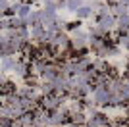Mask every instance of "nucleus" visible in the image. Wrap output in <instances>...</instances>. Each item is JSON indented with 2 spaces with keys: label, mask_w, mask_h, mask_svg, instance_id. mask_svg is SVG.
Here are the masks:
<instances>
[{
  "label": "nucleus",
  "mask_w": 129,
  "mask_h": 127,
  "mask_svg": "<svg viewBox=\"0 0 129 127\" xmlns=\"http://www.w3.org/2000/svg\"><path fill=\"white\" fill-rule=\"evenodd\" d=\"M91 96H92V100H94L96 106H110L112 92L106 89V85H102V87H94V90H92Z\"/></svg>",
  "instance_id": "f257e3e1"
},
{
  "label": "nucleus",
  "mask_w": 129,
  "mask_h": 127,
  "mask_svg": "<svg viewBox=\"0 0 129 127\" xmlns=\"http://www.w3.org/2000/svg\"><path fill=\"white\" fill-rule=\"evenodd\" d=\"M39 104L43 106L46 112H56L60 110V104H62V96L58 94H48V96H41Z\"/></svg>",
  "instance_id": "f03ea898"
},
{
  "label": "nucleus",
  "mask_w": 129,
  "mask_h": 127,
  "mask_svg": "<svg viewBox=\"0 0 129 127\" xmlns=\"http://www.w3.org/2000/svg\"><path fill=\"white\" fill-rule=\"evenodd\" d=\"M66 123H70V112L66 108L50 112V125L52 127H60V125H66Z\"/></svg>",
  "instance_id": "7ed1b4c3"
},
{
  "label": "nucleus",
  "mask_w": 129,
  "mask_h": 127,
  "mask_svg": "<svg viewBox=\"0 0 129 127\" xmlns=\"http://www.w3.org/2000/svg\"><path fill=\"white\" fill-rule=\"evenodd\" d=\"M96 25L102 29V31H106V33H110L112 29H116L118 27V17L114 16V14H108V16H100L96 19Z\"/></svg>",
  "instance_id": "20e7f679"
},
{
  "label": "nucleus",
  "mask_w": 129,
  "mask_h": 127,
  "mask_svg": "<svg viewBox=\"0 0 129 127\" xmlns=\"http://www.w3.org/2000/svg\"><path fill=\"white\" fill-rule=\"evenodd\" d=\"M33 14V8L29 2H19V6H17V10H16V16L17 17H21L23 21L29 19V16Z\"/></svg>",
  "instance_id": "39448f33"
},
{
  "label": "nucleus",
  "mask_w": 129,
  "mask_h": 127,
  "mask_svg": "<svg viewBox=\"0 0 129 127\" xmlns=\"http://www.w3.org/2000/svg\"><path fill=\"white\" fill-rule=\"evenodd\" d=\"M17 62H19V60H17L16 56H4V58H2V71H4V73H8V71L14 73Z\"/></svg>",
  "instance_id": "423d86ee"
},
{
  "label": "nucleus",
  "mask_w": 129,
  "mask_h": 127,
  "mask_svg": "<svg viewBox=\"0 0 129 127\" xmlns=\"http://www.w3.org/2000/svg\"><path fill=\"white\" fill-rule=\"evenodd\" d=\"M92 14H94V8H92L91 4H85V6H81L79 10L75 12L77 19H87V17H91Z\"/></svg>",
  "instance_id": "0eeeda50"
},
{
  "label": "nucleus",
  "mask_w": 129,
  "mask_h": 127,
  "mask_svg": "<svg viewBox=\"0 0 129 127\" xmlns=\"http://www.w3.org/2000/svg\"><path fill=\"white\" fill-rule=\"evenodd\" d=\"M116 31L119 35H127L129 33V16H123V17H118V27Z\"/></svg>",
  "instance_id": "6e6552de"
},
{
  "label": "nucleus",
  "mask_w": 129,
  "mask_h": 127,
  "mask_svg": "<svg viewBox=\"0 0 129 127\" xmlns=\"http://www.w3.org/2000/svg\"><path fill=\"white\" fill-rule=\"evenodd\" d=\"M81 6H85V2H83V0H68L66 8H68V12H73V14H75Z\"/></svg>",
  "instance_id": "1a4fd4ad"
},
{
  "label": "nucleus",
  "mask_w": 129,
  "mask_h": 127,
  "mask_svg": "<svg viewBox=\"0 0 129 127\" xmlns=\"http://www.w3.org/2000/svg\"><path fill=\"white\" fill-rule=\"evenodd\" d=\"M83 127H98V125H96V123H94V121H91V119H89V121H87V123H85V125H83Z\"/></svg>",
  "instance_id": "9d476101"
},
{
  "label": "nucleus",
  "mask_w": 129,
  "mask_h": 127,
  "mask_svg": "<svg viewBox=\"0 0 129 127\" xmlns=\"http://www.w3.org/2000/svg\"><path fill=\"white\" fill-rule=\"evenodd\" d=\"M125 117H127V119H129V110H127V116H125Z\"/></svg>",
  "instance_id": "9b49d317"
},
{
  "label": "nucleus",
  "mask_w": 129,
  "mask_h": 127,
  "mask_svg": "<svg viewBox=\"0 0 129 127\" xmlns=\"http://www.w3.org/2000/svg\"><path fill=\"white\" fill-rule=\"evenodd\" d=\"M127 73H129V64H127Z\"/></svg>",
  "instance_id": "f8f14e48"
},
{
  "label": "nucleus",
  "mask_w": 129,
  "mask_h": 127,
  "mask_svg": "<svg viewBox=\"0 0 129 127\" xmlns=\"http://www.w3.org/2000/svg\"><path fill=\"white\" fill-rule=\"evenodd\" d=\"M83 2H87V0H83Z\"/></svg>",
  "instance_id": "ddd939ff"
},
{
  "label": "nucleus",
  "mask_w": 129,
  "mask_h": 127,
  "mask_svg": "<svg viewBox=\"0 0 129 127\" xmlns=\"http://www.w3.org/2000/svg\"><path fill=\"white\" fill-rule=\"evenodd\" d=\"M48 127H52V125H48Z\"/></svg>",
  "instance_id": "4468645a"
}]
</instances>
